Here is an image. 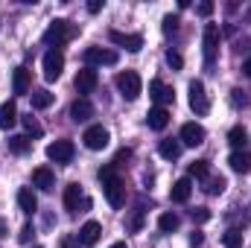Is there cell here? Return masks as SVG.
<instances>
[{
  "instance_id": "obj_1",
  "label": "cell",
  "mask_w": 251,
  "mask_h": 248,
  "mask_svg": "<svg viewBox=\"0 0 251 248\" xmlns=\"http://www.w3.org/2000/svg\"><path fill=\"white\" fill-rule=\"evenodd\" d=\"M100 181H102V193H105L108 204L111 207H123L126 204V184H123V178L114 175V167L111 164L100 170Z\"/></svg>"
},
{
  "instance_id": "obj_2",
  "label": "cell",
  "mask_w": 251,
  "mask_h": 248,
  "mask_svg": "<svg viewBox=\"0 0 251 248\" xmlns=\"http://www.w3.org/2000/svg\"><path fill=\"white\" fill-rule=\"evenodd\" d=\"M76 24H70V21H64V18H59V21H53L50 26H47V32H44V44L47 47H53V50H59L62 44H67L70 38H76Z\"/></svg>"
},
{
  "instance_id": "obj_3",
  "label": "cell",
  "mask_w": 251,
  "mask_h": 248,
  "mask_svg": "<svg viewBox=\"0 0 251 248\" xmlns=\"http://www.w3.org/2000/svg\"><path fill=\"white\" fill-rule=\"evenodd\" d=\"M201 50H204V67L210 70L216 62V53H219V26L216 24H204V32H201Z\"/></svg>"
},
{
  "instance_id": "obj_4",
  "label": "cell",
  "mask_w": 251,
  "mask_h": 248,
  "mask_svg": "<svg viewBox=\"0 0 251 248\" xmlns=\"http://www.w3.org/2000/svg\"><path fill=\"white\" fill-rule=\"evenodd\" d=\"M117 91L123 94V99L128 102H134L137 97H140V88H143V82H140V76L134 73V70H126V73H117Z\"/></svg>"
},
{
  "instance_id": "obj_5",
  "label": "cell",
  "mask_w": 251,
  "mask_h": 248,
  "mask_svg": "<svg viewBox=\"0 0 251 248\" xmlns=\"http://www.w3.org/2000/svg\"><path fill=\"white\" fill-rule=\"evenodd\" d=\"M190 108H193L199 117H204V114L210 111V99H207V91H204V85H201L199 79H193V82H190Z\"/></svg>"
},
{
  "instance_id": "obj_6",
  "label": "cell",
  "mask_w": 251,
  "mask_h": 248,
  "mask_svg": "<svg viewBox=\"0 0 251 248\" xmlns=\"http://www.w3.org/2000/svg\"><path fill=\"white\" fill-rule=\"evenodd\" d=\"M108 140H111V134H108V128H102V125H91V128H85V134H82V143H85L91 152L105 149Z\"/></svg>"
},
{
  "instance_id": "obj_7",
  "label": "cell",
  "mask_w": 251,
  "mask_h": 248,
  "mask_svg": "<svg viewBox=\"0 0 251 248\" xmlns=\"http://www.w3.org/2000/svg\"><path fill=\"white\" fill-rule=\"evenodd\" d=\"M64 70V53L62 50H47L44 53V79L47 82H56Z\"/></svg>"
},
{
  "instance_id": "obj_8",
  "label": "cell",
  "mask_w": 251,
  "mask_h": 248,
  "mask_svg": "<svg viewBox=\"0 0 251 248\" xmlns=\"http://www.w3.org/2000/svg\"><path fill=\"white\" fill-rule=\"evenodd\" d=\"M85 67H97V64H117V53L114 50H102V47H88L82 53Z\"/></svg>"
},
{
  "instance_id": "obj_9",
  "label": "cell",
  "mask_w": 251,
  "mask_h": 248,
  "mask_svg": "<svg viewBox=\"0 0 251 248\" xmlns=\"http://www.w3.org/2000/svg\"><path fill=\"white\" fill-rule=\"evenodd\" d=\"M73 155H76V146H73L70 140H56V143L47 146V158L56 161V164H70Z\"/></svg>"
},
{
  "instance_id": "obj_10",
  "label": "cell",
  "mask_w": 251,
  "mask_h": 248,
  "mask_svg": "<svg viewBox=\"0 0 251 248\" xmlns=\"http://www.w3.org/2000/svg\"><path fill=\"white\" fill-rule=\"evenodd\" d=\"M149 97L155 99V108H167V105L176 99L173 88H170V85H164L161 79H152V82H149Z\"/></svg>"
},
{
  "instance_id": "obj_11",
  "label": "cell",
  "mask_w": 251,
  "mask_h": 248,
  "mask_svg": "<svg viewBox=\"0 0 251 248\" xmlns=\"http://www.w3.org/2000/svg\"><path fill=\"white\" fill-rule=\"evenodd\" d=\"M204 137H207V131H204V125H199V123H184L181 125V134H178L181 146H201Z\"/></svg>"
},
{
  "instance_id": "obj_12",
  "label": "cell",
  "mask_w": 251,
  "mask_h": 248,
  "mask_svg": "<svg viewBox=\"0 0 251 248\" xmlns=\"http://www.w3.org/2000/svg\"><path fill=\"white\" fill-rule=\"evenodd\" d=\"M108 38H111V44H120V47H126L128 53H137V50L143 47V35H134V32L111 29V32H108Z\"/></svg>"
},
{
  "instance_id": "obj_13",
  "label": "cell",
  "mask_w": 251,
  "mask_h": 248,
  "mask_svg": "<svg viewBox=\"0 0 251 248\" xmlns=\"http://www.w3.org/2000/svg\"><path fill=\"white\" fill-rule=\"evenodd\" d=\"M76 91L79 94H94L97 91V85H100V76H97V70L94 67H82L79 73H76Z\"/></svg>"
},
{
  "instance_id": "obj_14",
  "label": "cell",
  "mask_w": 251,
  "mask_h": 248,
  "mask_svg": "<svg viewBox=\"0 0 251 248\" xmlns=\"http://www.w3.org/2000/svg\"><path fill=\"white\" fill-rule=\"evenodd\" d=\"M79 204H82V207H88L91 201L82 196V187H79V184H67V187H64V207H67V213H76V210H79Z\"/></svg>"
},
{
  "instance_id": "obj_15",
  "label": "cell",
  "mask_w": 251,
  "mask_h": 248,
  "mask_svg": "<svg viewBox=\"0 0 251 248\" xmlns=\"http://www.w3.org/2000/svg\"><path fill=\"white\" fill-rule=\"evenodd\" d=\"M100 234H102V225L91 219V222H85V225L79 228V237H76V240H79V246L91 248V246H97V243H100Z\"/></svg>"
},
{
  "instance_id": "obj_16",
  "label": "cell",
  "mask_w": 251,
  "mask_h": 248,
  "mask_svg": "<svg viewBox=\"0 0 251 248\" xmlns=\"http://www.w3.org/2000/svg\"><path fill=\"white\" fill-rule=\"evenodd\" d=\"M29 85H32V73L26 67H15V73H12V91L18 97H24V94H29Z\"/></svg>"
},
{
  "instance_id": "obj_17",
  "label": "cell",
  "mask_w": 251,
  "mask_h": 248,
  "mask_svg": "<svg viewBox=\"0 0 251 248\" xmlns=\"http://www.w3.org/2000/svg\"><path fill=\"white\" fill-rule=\"evenodd\" d=\"M70 117H73L76 123H85V120H91V117H94V102H91L88 97L76 99V102L70 105Z\"/></svg>"
},
{
  "instance_id": "obj_18",
  "label": "cell",
  "mask_w": 251,
  "mask_h": 248,
  "mask_svg": "<svg viewBox=\"0 0 251 248\" xmlns=\"http://www.w3.org/2000/svg\"><path fill=\"white\" fill-rule=\"evenodd\" d=\"M32 184L38 187V190H53V187H56V175H53V170H50V167H38V170H32Z\"/></svg>"
},
{
  "instance_id": "obj_19",
  "label": "cell",
  "mask_w": 251,
  "mask_h": 248,
  "mask_svg": "<svg viewBox=\"0 0 251 248\" xmlns=\"http://www.w3.org/2000/svg\"><path fill=\"white\" fill-rule=\"evenodd\" d=\"M18 207H21L26 216L38 210V198H35V193H32L29 187H21V190H18Z\"/></svg>"
},
{
  "instance_id": "obj_20",
  "label": "cell",
  "mask_w": 251,
  "mask_h": 248,
  "mask_svg": "<svg viewBox=\"0 0 251 248\" xmlns=\"http://www.w3.org/2000/svg\"><path fill=\"white\" fill-rule=\"evenodd\" d=\"M228 164H231L234 173H249L251 170V152H246V149H234L231 158H228Z\"/></svg>"
},
{
  "instance_id": "obj_21",
  "label": "cell",
  "mask_w": 251,
  "mask_h": 248,
  "mask_svg": "<svg viewBox=\"0 0 251 248\" xmlns=\"http://www.w3.org/2000/svg\"><path fill=\"white\" fill-rule=\"evenodd\" d=\"M190 193H193V178H178V181L173 184V190H170V198L178 201V204H184L190 198Z\"/></svg>"
},
{
  "instance_id": "obj_22",
  "label": "cell",
  "mask_w": 251,
  "mask_h": 248,
  "mask_svg": "<svg viewBox=\"0 0 251 248\" xmlns=\"http://www.w3.org/2000/svg\"><path fill=\"white\" fill-rule=\"evenodd\" d=\"M146 123H149V128H155V131H164L170 125V111L167 108H152L146 114Z\"/></svg>"
},
{
  "instance_id": "obj_23",
  "label": "cell",
  "mask_w": 251,
  "mask_h": 248,
  "mask_svg": "<svg viewBox=\"0 0 251 248\" xmlns=\"http://www.w3.org/2000/svg\"><path fill=\"white\" fill-rule=\"evenodd\" d=\"M15 123H18V105L9 99L0 105V128H12Z\"/></svg>"
},
{
  "instance_id": "obj_24",
  "label": "cell",
  "mask_w": 251,
  "mask_h": 248,
  "mask_svg": "<svg viewBox=\"0 0 251 248\" xmlns=\"http://www.w3.org/2000/svg\"><path fill=\"white\" fill-rule=\"evenodd\" d=\"M29 146H32L29 134H15V137L6 140V149H9L12 155H24V152H29Z\"/></svg>"
},
{
  "instance_id": "obj_25",
  "label": "cell",
  "mask_w": 251,
  "mask_h": 248,
  "mask_svg": "<svg viewBox=\"0 0 251 248\" xmlns=\"http://www.w3.org/2000/svg\"><path fill=\"white\" fill-rule=\"evenodd\" d=\"M158 152H161V158H164V161H176V158L181 155V140H173V137H167V140H161Z\"/></svg>"
},
{
  "instance_id": "obj_26",
  "label": "cell",
  "mask_w": 251,
  "mask_h": 248,
  "mask_svg": "<svg viewBox=\"0 0 251 248\" xmlns=\"http://www.w3.org/2000/svg\"><path fill=\"white\" fill-rule=\"evenodd\" d=\"M178 225H181V219H178V213H173V210H167V213H161V216H158V228H161L164 234L178 231Z\"/></svg>"
},
{
  "instance_id": "obj_27",
  "label": "cell",
  "mask_w": 251,
  "mask_h": 248,
  "mask_svg": "<svg viewBox=\"0 0 251 248\" xmlns=\"http://www.w3.org/2000/svg\"><path fill=\"white\" fill-rule=\"evenodd\" d=\"M29 97H32V108H38V111L53 105V94H50L47 88H38V91H32Z\"/></svg>"
},
{
  "instance_id": "obj_28",
  "label": "cell",
  "mask_w": 251,
  "mask_h": 248,
  "mask_svg": "<svg viewBox=\"0 0 251 248\" xmlns=\"http://www.w3.org/2000/svg\"><path fill=\"white\" fill-rule=\"evenodd\" d=\"M225 187H228V181H225L222 175H213V178L207 175V178H204V193H207V196H219V193H225Z\"/></svg>"
},
{
  "instance_id": "obj_29",
  "label": "cell",
  "mask_w": 251,
  "mask_h": 248,
  "mask_svg": "<svg viewBox=\"0 0 251 248\" xmlns=\"http://www.w3.org/2000/svg\"><path fill=\"white\" fill-rule=\"evenodd\" d=\"M246 140H249V131H246L243 125H234V128L228 131V143H231L234 149H243V146H246Z\"/></svg>"
},
{
  "instance_id": "obj_30",
  "label": "cell",
  "mask_w": 251,
  "mask_h": 248,
  "mask_svg": "<svg viewBox=\"0 0 251 248\" xmlns=\"http://www.w3.org/2000/svg\"><path fill=\"white\" fill-rule=\"evenodd\" d=\"M222 246L225 248H243V231L240 228H228L222 234Z\"/></svg>"
},
{
  "instance_id": "obj_31",
  "label": "cell",
  "mask_w": 251,
  "mask_h": 248,
  "mask_svg": "<svg viewBox=\"0 0 251 248\" xmlns=\"http://www.w3.org/2000/svg\"><path fill=\"white\" fill-rule=\"evenodd\" d=\"M207 175H210V161H193V164H190L187 178H201V181H204Z\"/></svg>"
},
{
  "instance_id": "obj_32",
  "label": "cell",
  "mask_w": 251,
  "mask_h": 248,
  "mask_svg": "<svg viewBox=\"0 0 251 248\" xmlns=\"http://www.w3.org/2000/svg\"><path fill=\"white\" fill-rule=\"evenodd\" d=\"M21 120H24V128H26V131H29L32 137H41V134H44V128H41V123H38V120H35L32 114H26V117H21Z\"/></svg>"
},
{
  "instance_id": "obj_33",
  "label": "cell",
  "mask_w": 251,
  "mask_h": 248,
  "mask_svg": "<svg viewBox=\"0 0 251 248\" xmlns=\"http://www.w3.org/2000/svg\"><path fill=\"white\" fill-rule=\"evenodd\" d=\"M231 102H234L237 108H243V105H249V97H246V91H240V88H234V91H231Z\"/></svg>"
},
{
  "instance_id": "obj_34",
  "label": "cell",
  "mask_w": 251,
  "mask_h": 248,
  "mask_svg": "<svg viewBox=\"0 0 251 248\" xmlns=\"http://www.w3.org/2000/svg\"><path fill=\"white\" fill-rule=\"evenodd\" d=\"M167 64H170L173 70H181V67H184V59H181V53L170 50V53H167Z\"/></svg>"
},
{
  "instance_id": "obj_35",
  "label": "cell",
  "mask_w": 251,
  "mask_h": 248,
  "mask_svg": "<svg viewBox=\"0 0 251 248\" xmlns=\"http://www.w3.org/2000/svg\"><path fill=\"white\" fill-rule=\"evenodd\" d=\"M190 216H193V222H207L210 219V210L207 207H196V210H190Z\"/></svg>"
},
{
  "instance_id": "obj_36",
  "label": "cell",
  "mask_w": 251,
  "mask_h": 248,
  "mask_svg": "<svg viewBox=\"0 0 251 248\" xmlns=\"http://www.w3.org/2000/svg\"><path fill=\"white\" fill-rule=\"evenodd\" d=\"M143 228V210H134L131 222H128V231H140Z\"/></svg>"
},
{
  "instance_id": "obj_37",
  "label": "cell",
  "mask_w": 251,
  "mask_h": 248,
  "mask_svg": "<svg viewBox=\"0 0 251 248\" xmlns=\"http://www.w3.org/2000/svg\"><path fill=\"white\" fill-rule=\"evenodd\" d=\"M126 161H131V149H120V152H117V158H114V164H111V167H126Z\"/></svg>"
},
{
  "instance_id": "obj_38",
  "label": "cell",
  "mask_w": 251,
  "mask_h": 248,
  "mask_svg": "<svg viewBox=\"0 0 251 248\" xmlns=\"http://www.w3.org/2000/svg\"><path fill=\"white\" fill-rule=\"evenodd\" d=\"M178 29V18L176 15H167L164 18V32H176Z\"/></svg>"
},
{
  "instance_id": "obj_39",
  "label": "cell",
  "mask_w": 251,
  "mask_h": 248,
  "mask_svg": "<svg viewBox=\"0 0 251 248\" xmlns=\"http://www.w3.org/2000/svg\"><path fill=\"white\" fill-rule=\"evenodd\" d=\"M196 12H199L201 18H210V15H213V3H210V0H204V3H199V9H196Z\"/></svg>"
},
{
  "instance_id": "obj_40",
  "label": "cell",
  "mask_w": 251,
  "mask_h": 248,
  "mask_svg": "<svg viewBox=\"0 0 251 248\" xmlns=\"http://www.w3.org/2000/svg\"><path fill=\"white\" fill-rule=\"evenodd\" d=\"M201 243H204V237H201V231H193V234H190V246H193V248H199Z\"/></svg>"
},
{
  "instance_id": "obj_41",
  "label": "cell",
  "mask_w": 251,
  "mask_h": 248,
  "mask_svg": "<svg viewBox=\"0 0 251 248\" xmlns=\"http://www.w3.org/2000/svg\"><path fill=\"white\" fill-rule=\"evenodd\" d=\"M29 237H32V228H29V225H24V228H21V234H18V240H21V243H29Z\"/></svg>"
},
{
  "instance_id": "obj_42",
  "label": "cell",
  "mask_w": 251,
  "mask_h": 248,
  "mask_svg": "<svg viewBox=\"0 0 251 248\" xmlns=\"http://www.w3.org/2000/svg\"><path fill=\"white\" fill-rule=\"evenodd\" d=\"M62 248H79V240L76 237H62Z\"/></svg>"
},
{
  "instance_id": "obj_43",
  "label": "cell",
  "mask_w": 251,
  "mask_h": 248,
  "mask_svg": "<svg viewBox=\"0 0 251 248\" xmlns=\"http://www.w3.org/2000/svg\"><path fill=\"white\" fill-rule=\"evenodd\" d=\"M100 9H102V3H100V0H91V3H88V12H94V15H97Z\"/></svg>"
},
{
  "instance_id": "obj_44",
  "label": "cell",
  "mask_w": 251,
  "mask_h": 248,
  "mask_svg": "<svg viewBox=\"0 0 251 248\" xmlns=\"http://www.w3.org/2000/svg\"><path fill=\"white\" fill-rule=\"evenodd\" d=\"M243 73L251 79V59H246V62H243Z\"/></svg>"
},
{
  "instance_id": "obj_45",
  "label": "cell",
  "mask_w": 251,
  "mask_h": 248,
  "mask_svg": "<svg viewBox=\"0 0 251 248\" xmlns=\"http://www.w3.org/2000/svg\"><path fill=\"white\" fill-rule=\"evenodd\" d=\"M111 248H126V243H114V246H111Z\"/></svg>"
},
{
  "instance_id": "obj_46",
  "label": "cell",
  "mask_w": 251,
  "mask_h": 248,
  "mask_svg": "<svg viewBox=\"0 0 251 248\" xmlns=\"http://www.w3.org/2000/svg\"><path fill=\"white\" fill-rule=\"evenodd\" d=\"M0 237H3V225H0Z\"/></svg>"
},
{
  "instance_id": "obj_47",
  "label": "cell",
  "mask_w": 251,
  "mask_h": 248,
  "mask_svg": "<svg viewBox=\"0 0 251 248\" xmlns=\"http://www.w3.org/2000/svg\"><path fill=\"white\" fill-rule=\"evenodd\" d=\"M35 248H41V246H35Z\"/></svg>"
}]
</instances>
